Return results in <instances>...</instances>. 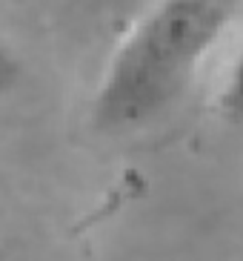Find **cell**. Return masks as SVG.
I'll return each mask as SVG.
<instances>
[{"label": "cell", "instance_id": "obj_1", "mask_svg": "<svg viewBox=\"0 0 243 261\" xmlns=\"http://www.w3.org/2000/svg\"><path fill=\"white\" fill-rule=\"evenodd\" d=\"M235 3L158 0L112 55L92 103L95 126L132 132L175 107L226 32Z\"/></svg>", "mask_w": 243, "mask_h": 261}, {"label": "cell", "instance_id": "obj_2", "mask_svg": "<svg viewBox=\"0 0 243 261\" xmlns=\"http://www.w3.org/2000/svg\"><path fill=\"white\" fill-rule=\"evenodd\" d=\"M221 109L223 115L232 118V121H243V49L235 58L232 69H229L226 86L221 92Z\"/></svg>", "mask_w": 243, "mask_h": 261}, {"label": "cell", "instance_id": "obj_3", "mask_svg": "<svg viewBox=\"0 0 243 261\" xmlns=\"http://www.w3.org/2000/svg\"><path fill=\"white\" fill-rule=\"evenodd\" d=\"M9 77H12V66H9V61H6V55H0V86L6 84Z\"/></svg>", "mask_w": 243, "mask_h": 261}]
</instances>
